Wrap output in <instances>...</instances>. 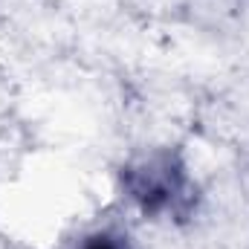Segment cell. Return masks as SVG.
Wrapping results in <instances>:
<instances>
[{
	"mask_svg": "<svg viewBox=\"0 0 249 249\" xmlns=\"http://www.w3.org/2000/svg\"><path fill=\"white\" fill-rule=\"evenodd\" d=\"M122 188L151 217L171 214L183 220L197 203V186L188 177L183 157L171 148H160L127 162L122 168Z\"/></svg>",
	"mask_w": 249,
	"mask_h": 249,
	"instance_id": "1",
	"label": "cell"
},
{
	"mask_svg": "<svg viewBox=\"0 0 249 249\" xmlns=\"http://www.w3.org/2000/svg\"><path fill=\"white\" fill-rule=\"evenodd\" d=\"M75 249H133L130 238L124 232H116V229H99L93 235H87Z\"/></svg>",
	"mask_w": 249,
	"mask_h": 249,
	"instance_id": "2",
	"label": "cell"
}]
</instances>
